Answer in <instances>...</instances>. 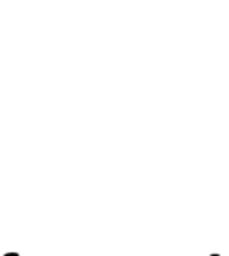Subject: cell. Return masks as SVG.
Listing matches in <instances>:
<instances>
[{"label":"cell","mask_w":229,"mask_h":256,"mask_svg":"<svg viewBox=\"0 0 229 256\" xmlns=\"http://www.w3.org/2000/svg\"><path fill=\"white\" fill-rule=\"evenodd\" d=\"M4 256H20L18 252H8V254H4Z\"/></svg>","instance_id":"1"}]
</instances>
